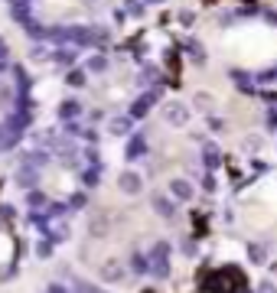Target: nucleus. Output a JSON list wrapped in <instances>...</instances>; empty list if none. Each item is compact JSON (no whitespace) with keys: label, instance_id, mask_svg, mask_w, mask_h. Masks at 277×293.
Masks as SVG:
<instances>
[{"label":"nucleus","instance_id":"2","mask_svg":"<svg viewBox=\"0 0 277 293\" xmlns=\"http://www.w3.org/2000/svg\"><path fill=\"white\" fill-rule=\"evenodd\" d=\"M166 257H169V247H166V244H157L154 254H150V271H154L157 277H166V274H169Z\"/></svg>","mask_w":277,"mask_h":293},{"label":"nucleus","instance_id":"26","mask_svg":"<svg viewBox=\"0 0 277 293\" xmlns=\"http://www.w3.org/2000/svg\"><path fill=\"white\" fill-rule=\"evenodd\" d=\"M258 293H277V290H274V283H261V290H258Z\"/></svg>","mask_w":277,"mask_h":293},{"label":"nucleus","instance_id":"29","mask_svg":"<svg viewBox=\"0 0 277 293\" xmlns=\"http://www.w3.org/2000/svg\"><path fill=\"white\" fill-rule=\"evenodd\" d=\"M0 72H4V56H0Z\"/></svg>","mask_w":277,"mask_h":293},{"label":"nucleus","instance_id":"4","mask_svg":"<svg viewBox=\"0 0 277 293\" xmlns=\"http://www.w3.org/2000/svg\"><path fill=\"white\" fill-rule=\"evenodd\" d=\"M154 101H157V92H147V95H140L137 101H134V108H131V118H144V114L154 108Z\"/></svg>","mask_w":277,"mask_h":293},{"label":"nucleus","instance_id":"28","mask_svg":"<svg viewBox=\"0 0 277 293\" xmlns=\"http://www.w3.org/2000/svg\"><path fill=\"white\" fill-rule=\"evenodd\" d=\"M0 56H7V42L4 39H0Z\"/></svg>","mask_w":277,"mask_h":293},{"label":"nucleus","instance_id":"6","mask_svg":"<svg viewBox=\"0 0 277 293\" xmlns=\"http://www.w3.org/2000/svg\"><path fill=\"white\" fill-rule=\"evenodd\" d=\"M56 153H59V160H62V163H75V156H78V150H75V144H69V140H59V147H56Z\"/></svg>","mask_w":277,"mask_h":293},{"label":"nucleus","instance_id":"1","mask_svg":"<svg viewBox=\"0 0 277 293\" xmlns=\"http://www.w3.org/2000/svg\"><path fill=\"white\" fill-rule=\"evenodd\" d=\"M16 186H20V189H36V183H39V170L36 166H30V163H20L16 166Z\"/></svg>","mask_w":277,"mask_h":293},{"label":"nucleus","instance_id":"25","mask_svg":"<svg viewBox=\"0 0 277 293\" xmlns=\"http://www.w3.org/2000/svg\"><path fill=\"white\" fill-rule=\"evenodd\" d=\"M69 206H72V209H82V206H85V195H82V192H75L72 199H69Z\"/></svg>","mask_w":277,"mask_h":293},{"label":"nucleus","instance_id":"12","mask_svg":"<svg viewBox=\"0 0 277 293\" xmlns=\"http://www.w3.org/2000/svg\"><path fill=\"white\" fill-rule=\"evenodd\" d=\"M52 59H56L59 65H72V62H75V49L72 46H62V49H56V56H52Z\"/></svg>","mask_w":277,"mask_h":293},{"label":"nucleus","instance_id":"24","mask_svg":"<svg viewBox=\"0 0 277 293\" xmlns=\"http://www.w3.org/2000/svg\"><path fill=\"white\" fill-rule=\"evenodd\" d=\"M33 59H52V52L46 46H36V49H33Z\"/></svg>","mask_w":277,"mask_h":293},{"label":"nucleus","instance_id":"18","mask_svg":"<svg viewBox=\"0 0 277 293\" xmlns=\"http://www.w3.org/2000/svg\"><path fill=\"white\" fill-rule=\"evenodd\" d=\"M52 244H56V241H49V238H42V241H36V257H39V261H46V257L52 254Z\"/></svg>","mask_w":277,"mask_h":293},{"label":"nucleus","instance_id":"22","mask_svg":"<svg viewBox=\"0 0 277 293\" xmlns=\"http://www.w3.org/2000/svg\"><path fill=\"white\" fill-rule=\"evenodd\" d=\"M131 261H134V264H131V267H134V271H137V274H144V271H150V264H147V257H144V254H134V257H131Z\"/></svg>","mask_w":277,"mask_h":293},{"label":"nucleus","instance_id":"20","mask_svg":"<svg viewBox=\"0 0 277 293\" xmlns=\"http://www.w3.org/2000/svg\"><path fill=\"white\" fill-rule=\"evenodd\" d=\"M66 82L72 85V88H82V85H85V72H82V69H72V72H69V78H66Z\"/></svg>","mask_w":277,"mask_h":293},{"label":"nucleus","instance_id":"13","mask_svg":"<svg viewBox=\"0 0 277 293\" xmlns=\"http://www.w3.org/2000/svg\"><path fill=\"white\" fill-rule=\"evenodd\" d=\"M78 111H82V108H78V101H66V104L59 108V118H62V121H75Z\"/></svg>","mask_w":277,"mask_h":293},{"label":"nucleus","instance_id":"17","mask_svg":"<svg viewBox=\"0 0 277 293\" xmlns=\"http://www.w3.org/2000/svg\"><path fill=\"white\" fill-rule=\"evenodd\" d=\"M154 209H157L163 218H169V215H173V206H169V199H163V195H154Z\"/></svg>","mask_w":277,"mask_h":293},{"label":"nucleus","instance_id":"27","mask_svg":"<svg viewBox=\"0 0 277 293\" xmlns=\"http://www.w3.org/2000/svg\"><path fill=\"white\" fill-rule=\"evenodd\" d=\"M46 293H66V290H62L59 283H49V290H46Z\"/></svg>","mask_w":277,"mask_h":293},{"label":"nucleus","instance_id":"5","mask_svg":"<svg viewBox=\"0 0 277 293\" xmlns=\"http://www.w3.org/2000/svg\"><path fill=\"white\" fill-rule=\"evenodd\" d=\"M42 235H46L49 241H66V238H69V228L62 225V221H49V225L42 228Z\"/></svg>","mask_w":277,"mask_h":293},{"label":"nucleus","instance_id":"14","mask_svg":"<svg viewBox=\"0 0 277 293\" xmlns=\"http://www.w3.org/2000/svg\"><path fill=\"white\" fill-rule=\"evenodd\" d=\"M144 150H147V144L140 137H134L127 144V160H140V156H144Z\"/></svg>","mask_w":277,"mask_h":293},{"label":"nucleus","instance_id":"10","mask_svg":"<svg viewBox=\"0 0 277 293\" xmlns=\"http://www.w3.org/2000/svg\"><path fill=\"white\" fill-rule=\"evenodd\" d=\"M186 118H189V114H186V108H180V104H169L166 108V121L169 124H186Z\"/></svg>","mask_w":277,"mask_h":293},{"label":"nucleus","instance_id":"15","mask_svg":"<svg viewBox=\"0 0 277 293\" xmlns=\"http://www.w3.org/2000/svg\"><path fill=\"white\" fill-rule=\"evenodd\" d=\"M108 130H111V134H127V130H131V118H114L111 124H108Z\"/></svg>","mask_w":277,"mask_h":293},{"label":"nucleus","instance_id":"16","mask_svg":"<svg viewBox=\"0 0 277 293\" xmlns=\"http://www.w3.org/2000/svg\"><path fill=\"white\" fill-rule=\"evenodd\" d=\"M13 78H16V85H20V95L30 92V75H26V69L16 65V69H13Z\"/></svg>","mask_w":277,"mask_h":293},{"label":"nucleus","instance_id":"8","mask_svg":"<svg viewBox=\"0 0 277 293\" xmlns=\"http://www.w3.org/2000/svg\"><path fill=\"white\" fill-rule=\"evenodd\" d=\"M169 192H173L176 199H193V186L186 179H173V183H169Z\"/></svg>","mask_w":277,"mask_h":293},{"label":"nucleus","instance_id":"23","mask_svg":"<svg viewBox=\"0 0 277 293\" xmlns=\"http://www.w3.org/2000/svg\"><path fill=\"white\" fill-rule=\"evenodd\" d=\"M30 10V0H10V13H23Z\"/></svg>","mask_w":277,"mask_h":293},{"label":"nucleus","instance_id":"9","mask_svg":"<svg viewBox=\"0 0 277 293\" xmlns=\"http://www.w3.org/2000/svg\"><path fill=\"white\" fill-rule=\"evenodd\" d=\"M121 274H124V267H121L118 261H104L101 264V277L104 280H121Z\"/></svg>","mask_w":277,"mask_h":293},{"label":"nucleus","instance_id":"19","mask_svg":"<svg viewBox=\"0 0 277 293\" xmlns=\"http://www.w3.org/2000/svg\"><path fill=\"white\" fill-rule=\"evenodd\" d=\"M98 176H101V170H98V166H88V170L82 173V183L85 186H98Z\"/></svg>","mask_w":277,"mask_h":293},{"label":"nucleus","instance_id":"21","mask_svg":"<svg viewBox=\"0 0 277 293\" xmlns=\"http://www.w3.org/2000/svg\"><path fill=\"white\" fill-rule=\"evenodd\" d=\"M88 69H92V72H104V69H108V59H104V56H92V59H88Z\"/></svg>","mask_w":277,"mask_h":293},{"label":"nucleus","instance_id":"3","mask_svg":"<svg viewBox=\"0 0 277 293\" xmlns=\"http://www.w3.org/2000/svg\"><path fill=\"white\" fill-rule=\"evenodd\" d=\"M140 176L134 173V170H127V173H121V179H118V186H121V192H127V195H137L140 192Z\"/></svg>","mask_w":277,"mask_h":293},{"label":"nucleus","instance_id":"11","mask_svg":"<svg viewBox=\"0 0 277 293\" xmlns=\"http://www.w3.org/2000/svg\"><path fill=\"white\" fill-rule=\"evenodd\" d=\"M26 206H30V209H42V206H49L46 192H39V189H30V195H26Z\"/></svg>","mask_w":277,"mask_h":293},{"label":"nucleus","instance_id":"7","mask_svg":"<svg viewBox=\"0 0 277 293\" xmlns=\"http://www.w3.org/2000/svg\"><path fill=\"white\" fill-rule=\"evenodd\" d=\"M20 163H30V166H36V170H39V166L49 163V153H46V150H33V153H23Z\"/></svg>","mask_w":277,"mask_h":293}]
</instances>
